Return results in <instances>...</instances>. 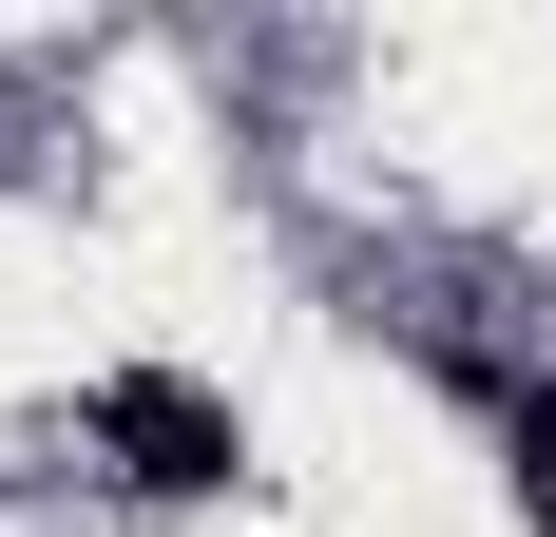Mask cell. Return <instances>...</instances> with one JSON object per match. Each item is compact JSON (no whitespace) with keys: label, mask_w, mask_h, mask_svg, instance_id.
I'll return each mask as SVG.
<instances>
[{"label":"cell","mask_w":556,"mask_h":537,"mask_svg":"<svg viewBox=\"0 0 556 537\" xmlns=\"http://www.w3.org/2000/svg\"><path fill=\"white\" fill-rule=\"evenodd\" d=\"M115 423L154 441V480H212V461H230V423H212V403H192V384H135Z\"/></svg>","instance_id":"obj_1"}]
</instances>
